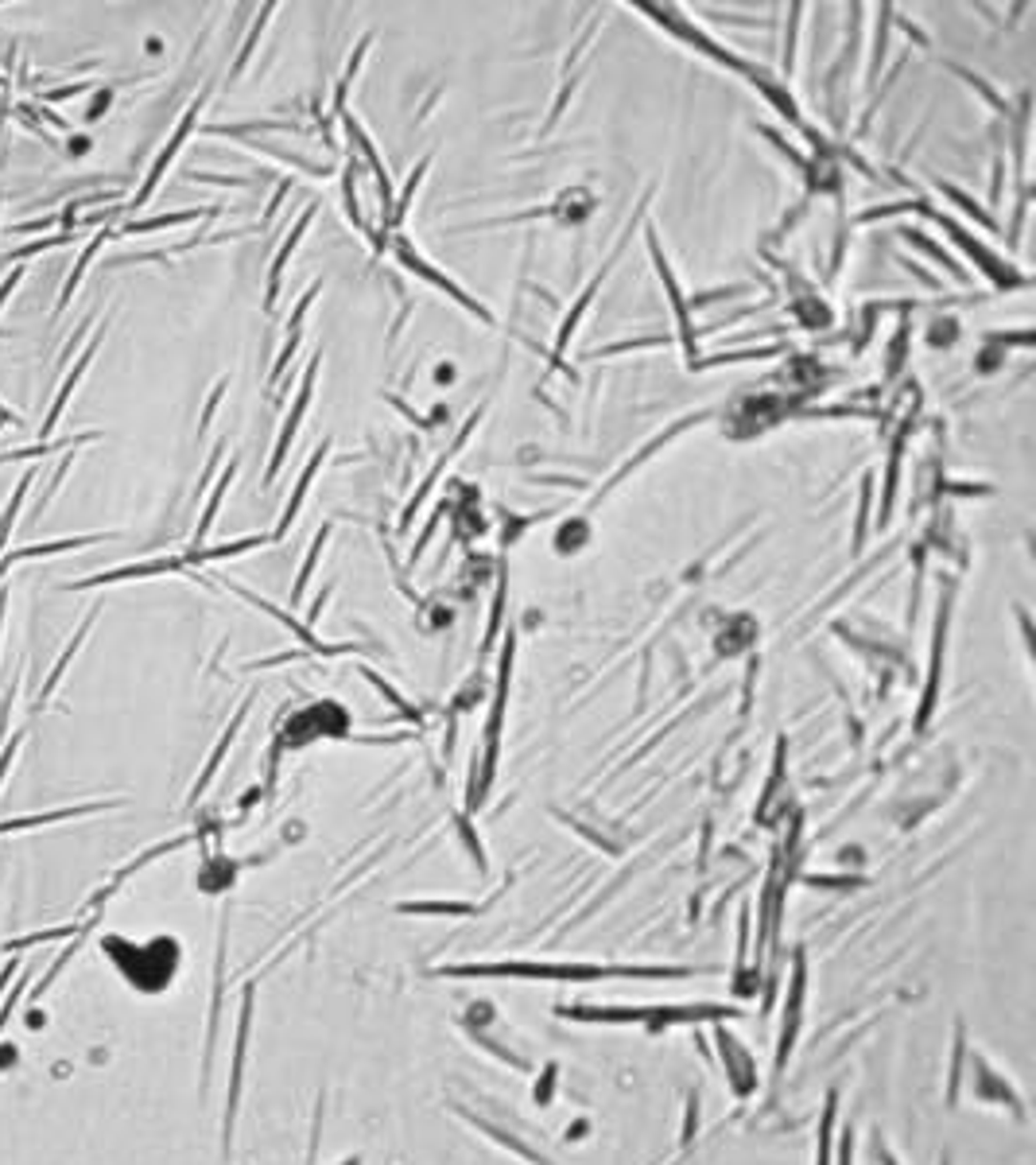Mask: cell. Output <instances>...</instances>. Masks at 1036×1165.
I'll use <instances>...</instances> for the list:
<instances>
[{
    "instance_id": "cell-2",
    "label": "cell",
    "mask_w": 1036,
    "mask_h": 1165,
    "mask_svg": "<svg viewBox=\"0 0 1036 1165\" xmlns=\"http://www.w3.org/2000/svg\"><path fill=\"white\" fill-rule=\"evenodd\" d=\"M28 482H32V474H28V478H20V486H16V493H12V505H9V514L0 517V548H5V540H9V533H12V525H16V514H20V501H24Z\"/></svg>"
},
{
    "instance_id": "cell-3",
    "label": "cell",
    "mask_w": 1036,
    "mask_h": 1165,
    "mask_svg": "<svg viewBox=\"0 0 1036 1165\" xmlns=\"http://www.w3.org/2000/svg\"><path fill=\"white\" fill-rule=\"evenodd\" d=\"M16 280H20V272H12V276L5 280V287H0V308H5V300H9V291L16 287Z\"/></svg>"
},
{
    "instance_id": "cell-1",
    "label": "cell",
    "mask_w": 1036,
    "mask_h": 1165,
    "mask_svg": "<svg viewBox=\"0 0 1036 1165\" xmlns=\"http://www.w3.org/2000/svg\"><path fill=\"white\" fill-rule=\"evenodd\" d=\"M90 626H94V614H90V618H86V626H82V629H79V633H74V641H70V649H66V652H62V657H58V665H55V673H51V680H47V684H43V699H47V696H51V688H55V684H58V676H62V673H66V665H70V657H74V652H79V645H82V637H86V629H90Z\"/></svg>"
}]
</instances>
